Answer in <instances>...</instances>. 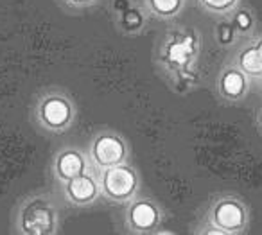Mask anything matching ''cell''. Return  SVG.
<instances>
[{
    "instance_id": "obj_1",
    "label": "cell",
    "mask_w": 262,
    "mask_h": 235,
    "mask_svg": "<svg viewBox=\"0 0 262 235\" xmlns=\"http://www.w3.org/2000/svg\"><path fill=\"white\" fill-rule=\"evenodd\" d=\"M18 224L26 235H51L58 228V212L49 198L33 196L20 206Z\"/></svg>"
},
{
    "instance_id": "obj_2",
    "label": "cell",
    "mask_w": 262,
    "mask_h": 235,
    "mask_svg": "<svg viewBox=\"0 0 262 235\" xmlns=\"http://www.w3.org/2000/svg\"><path fill=\"white\" fill-rule=\"evenodd\" d=\"M99 187H101V194L110 201H129L139 188V174L133 167L126 165L124 162L112 167H104L101 170Z\"/></svg>"
},
{
    "instance_id": "obj_3",
    "label": "cell",
    "mask_w": 262,
    "mask_h": 235,
    "mask_svg": "<svg viewBox=\"0 0 262 235\" xmlns=\"http://www.w3.org/2000/svg\"><path fill=\"white\" fill-rule=\"evenodd\" d=\"M208 224L221 228L226 231V235L243 233L248 226V208L243 201L235 198H219L212 203L208 210Z\"/></svg>"
},
{
    "instance_id": "obj_4",
    "label": "cell",
    "mask_w": 262,
    "mask_h": 235,
    "mask_svg": "<svg viewBox=\"0 0 262 235\" xmlns=\"http://www.w3.org/2000/svg\"><path fill=\"white\" fill-rule=\"evenodd\" d=\"M76 110L63 94L52 92L41 97L38 104V120L51 131H63L72 124Z\"/></svg>"
},
{
    "instance_id": "obj_5",
    "label": "cell",
    "mask_w": 262,
    "mask_h": 235,
    "mask_svg": "<svg viewBox=\"0 0 262 235\" xmlns=\"http://www.w3.org/2000/svg\"><path fill=\"white\" fill-rule=\"evenodd\" d=\"M90 155L95 165L101 169L112 167L117 163L126 162L127 156V145L117 133H101L94 138L90 145Z\"/></svg>"
},
{
    "instance_id": "obj_6",
    "label": "cell",
    "mask_w": 262,
    "mask_h": 235,
    "mask_svg": "<svg viewBox=\"0 0 262 235\" xmlns=\"http://www.w3.org/2000/svg\"><path fill=\"white\" fill-rule=\"evenodd\" d=\"M160 208L149 199H137L131 203L126 212L127 224L137 233H153L155 228L160 224Z\"/></svg>"
},
{
    "instance_id": "obj_7",
    "label": "cell",
    "mask_w": 262,
    "mask_h": 235,
    "mask_svg": "<svg viewBox=\"0 0 262 235\" xmlns=\"http://www.w3.org/2000/svg\"><path fill=\"white\" fill-rule=\"evenodd\" d=\"M164 61L176 70H183L190 65L198 52V41L194 36L183 34L182 38H172L164 45Z\"/></svg>"
},
{
    "instance_id": "obj_8",
    "label": "cell",
    "mask_w": 262,
    "mask_h": 235,
    "mask_svg": "<svg viewBox=\"0 0 262 235\" xmlns=\"http://www.w3.org/2000/svg\"><path fill=\"white\" fill-rule=\"evenodd\" d=\"M217 94L221 99L228 102H237L246 95L248 92V76L239 67H228L217 77Z\"/></svg>"
},
{
    "instance_id": "obj_9",
    "label": "cell",
    "mask_w": 262,
    "mask_h": 235,
    "mask_svg": "<svg viewBox=\"0 0 262 235\" xmlns=\"http://www.w3.org/2000/svg\"><path fill=\"white\" fill-rule=\"evenodd\" d=\"M65 192H67V198L74 205L83 206L97 199V196L101 194V187H99L97 180H94L92 176L83 173L79 176L72 178V180L65 181Z\"/></svg>"
},
{
    "instance_id": "obj_10",
    "label": "cell",
    "mask_w": 262,
    "mask_h": 235,
    "mask_svg": "<svg viewBox=\"0 0 262 235\" xmlns=\"http://www.w3.org/2000/svg\"><path fill=\"white\" fill-rule=\"evenodd\" d=\"M86 170V160L77 149H63L54 160V174L61 181H69Z\"/></svg>"
},
{
    "instance_id": "obj_11",
    "label": "cell",
    "mask_w": 262,
    "mask_h": 235,
    "mask_svg": "<svg viewBox=\"0 0 262 235\" xmlns=\"http://www.w3.org/2000/svg\"><path fill=\"white\" fill-rule=\"evenodd\" d=\"M237 67L246 74L248 77H262V58L257 47L248 45L237 56Z\"/></svg>"
},
{
    "instance_id": "obj_12",
    "label": "cell",
    "mask_w": 262,
    "mask_h": 235,
    "mask_svg": "<svg viewBox=\"0 0 262 235\" xmlns=\"http://www.w3.org/2000/svg\"><path fill=\"white\" fill-rule=\"evenodd\" d=\"M149 13L158 18H174L183 8V0H144Z\"/></svg>"
},
{
    "instance_id": "obj_13",
    "label": "cell",
    "mask_w": 262,
    "mask_h": 235,
    "mask_svg": "<svg viewBox=\"0 0 262 235\" xmlns=\"http://www.w3.org/2000/svg\"><path fill=\"white\" fill-rule=\"evenodd\" d=\"M203 11L212 15H230L239 6L241 0H196Z\"/></svg>"
},
{
    "instance_id": "obj_14",
    "label": "cell",
    "mask_w": 262,
    "mask_h": 235,
    "mask_svg": "<svg viewBox=\"0 0 262 235\" xmlns=\"http://www.w3.org/2000/svg\"><path fill=\"white\" fill-rule=\"evenodd\" d=\"M120 22H122V27L126 31H129V33H135V31H139L140 27L144 26V16H142V13H140L139 9L127 8L126 11L122 13V18H120Z\"/></svg>"
},
{
    "instance_id": "obj_15",
    "label": "cell",
    "mask_w": 262,
    "mask_h": 235,
    "mask_svg": "<svg viewBox=\"0 0 262 235\" xmlns=\"http://www.w3.org/2000/svg\"><path fill=\"white\" fill-rule=\"evenodd\" d=\"M233 27H235L237 31H241V33H250L251 29H253L255 22H253V16H251V13L248 11V9H233V20H232Z\"/></svg>"
},
{
    "instance_id": "obj_16",
    "label": "cell",
    "mask_w": 262,
    "mask_h": 235,
    "mask_svg": "<svg viewBox=\"0 0 262 235\" xmlns=\"http://www.w3.org/2000/svg\"><path fill=\"white\" fill-rule=\"evenodd\" d=\"M235 40V27L232 22H223L217 26V41L221 45H228Z\"/></svg>"
},
{
    "instance_id": "obj_17",
    "label": "cell",
    "mask_w": 262,
    "mask_h": 235,
    "mask_svg": "<svg viewBox=\"0 0 262 235\" xmlns=\"http://www.w3.org/2000/svg\"><path fill=\"white\" fill-rule=\"evenodd\" d=\"M65 2L72 8H86V6L94 4L95 0H65Z\"/></svg>"
},
{
    "instance_id": "obj_18",
    "label": "cell",
    "mask_w": 262,
    "mask_h": 235,
    "mask_svg": "<svg viewBox=\"0 0 262 235\" xmlns=\"http://www.w3.org/2000/svg\"><path fill=\"white\" fill-rule=\"evenodd\" d=\"M201 233H205V235H226V231L212 224L210 228H205V230H201Z\"/></svg>"
},
{
    "instance_id": "obj_19",
    "label": "cell",
    "mask_w": 262,
    "mask_h": 235,
    "mask_svg": "<svg viewBox=\"0 0 262 235\" xmlns=\"http://www.w3.org/2000/svg\"><path fill=\"white\" fill-rule=\"evenodd\" d=\"M255 47H257V51H258V54H260V58H262V36L258 38L257 41H255Z\"/></svg>"
},
{
    "instance_id": "obj_20",
    "label": "cell",
    "mask_w": 262,
    "mask_h": 235,
    "mask_svg": "<svg viewBox=\"0 0 262 235\" xmlns=\"http://www.w3.org/2000/svg\"><path fill=\"white\" fill-rule=\"evenodd\" d=\"M258 124H260V130H262V108H260V113H258Z\"/></svg>"
}]
</instances>
